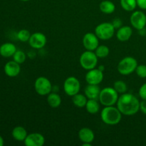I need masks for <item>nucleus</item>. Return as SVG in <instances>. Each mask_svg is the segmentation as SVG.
<instances>
[{
    "mask_svg": "<svg viewBox=\"0 0 146 146\" xmlns=\"http://www.w3.org/2000/svg\"><path fill=\"white\" fill-rule=\"evenodd\" d=\"M117 108L125 115H133L140 110V101L132 94L124 93L118 97Z\"/></svg>",
    "mask_w": 146,
    "mask_h": 146,
    "instance_id": "1",
    "label": "nucleus"
},
{
    "mask_svg": "<svg viewBox=\"0 0 146 146\" xmlns=\"http://www.w3.org/2000/svg\"><path fill=\"white\" fill-rule=\"evenodd\" d=\"M122 115L118 108L113 106H104L101 112V118L103 122L108 125H118L122 119Z\"/></svg>",
    "mask_w": 146,
    "mask_h": 146,
    "instance_id": "2",
    "label": "nucleus"
},
{
    "mask_svg": "<svg viewBox=\"0 0 146 146\" xmlns=\"http://www.w3.org/2000/svg\"><path fill=\"white\" fill-rule=\"evenodd\" d=\"M118 97V93L113 87H106L101 89L98 101L104 106H111L116 104Z\"/></svg>",
    "mask_w": 146,
    "mask_h": 146,
    "instance_id": "3",
    "label": "nucleus"
},
{
    "mask_svg": "<svg viewBox=\"0 0 146 146\" xmlns=\"http://www.w3.org/2000/svg\"><path fill=\"white\" fill-rule=\"evenodd\" d=\"M138 65V61L135 58L132 56H126L119 61L117 69L121 75L128 76L135 72Z\"/></svg>",
    "mask_w": 146,
    "mask_h": 146,
    "instance_id": "4",
    "label": "nucleus"
},
{
    "mask_svg": "<svg viewBox=\"0 0 146 146\" xmlns=\"http://www.w3.org/2000/svg\"><path fill=\"white\" fill-rule=\"evenodd\" d=\"M115 33V29L111 22H103L95 28V34L101 40L106 41L113 38Z\"/></svg>",
    "mask_w": 146,
    "mask_h": 146,
    "instance_id": "5",
    "label": "nucleus"
},
{
    "mask_svg": "<svg viewBox=\"0 0 146 146\" xmlns=\"http://www.w3.org/2000/svg\"><path fill=\"white\" fill-rule=\"evenodd\" d=\"M98 58L94 51L86 50L80 56V65L86 71L93 69L96 68L98 64Z\"/></svg>",
    "mask_w": 146,
    "mask_h": 146,
    "instance_id": "6",
    "label": "nucleus"
},
{
    "mask_svg": "<svg viewBox=\"0 0 146 146\" xmlns=\"http://www.w3.org/2000/svg\"><path fill=\"white\" fill-rule=\"evenodd\" d=\"M34 89L40 96H47L52 91V84L48 78L39 76L34 82Z\"/></svg>",
    "mask_w": 146,
    "mask_h": 146,
    "instance_id": "7",
    "label": "nucleus"
},
{
    "mask_svg": "<svg viewBox=\"0 0 146 146\" xmlns=\"http://www.w3.org/2000/svg\"><path fill=\"white\" fill-rule=\"evenodd\" d=\"M81 89V84L76 77L69 76L66 78L64 83V91L68 96H74L78 94Z\"/></svg>",
    "mask_w": 146,
    "mask_h": 146,
    "instance_id": "8",
    "label": "nucleus"
},
{
    "mask_svg": "<svg viewBox=\"0 0 146 146\" xmlns=\"http://www.w3.org/2000/svg\"><path fill=\"white\" fill-rule=\"evenodd\" d=\"M130 21L133 28L141 30L146 26V15L142 11H135L130 17Z\"/></svg>",
    "mask_w": 146,
    "mask_h": 146,
    "instance_id": "9",
    "label": "nucleus"
},
{
    "mask_svg": "<svg viewBox=\"0 0 146 146\" xmlns=\"http://www.w3.org/2000/svg\"><path fill=\"white\" fill-rule=\"evenodd\" d=\"M28 42L32 48L41 49L46 44L47 38L45 34L43 33L35 32L31 34Z\"/></svg>",
    "mask_w": 146,
    "mask_h": 146,
    "instance_id": "10",
    "label": "nucleus"
},
{
    "mask_svg": "<svg viewBox=\"0 0 146 146\" xmlns=\"http://www.w3.org/2000/svg\"><path fill=\"white\" fill-rule=\"evenodd\" d=\"M86 81L88 84L99 85L104 80V71L98 68H94L88 70L86 74Z\"/></svg>",
    "mask_w": 146,
    "mask_h": 146,
    "instance_id": "11",
    "label": "nucleus"
},
{
    "mask_svg": "<svg viewBox=\"0 0 146 146\" xmlns=\"http://www.w3.org/2000/svg\"><path fill=\"white\" fill-rule=\"evenodd\" d=\"M82 44L86 50L94 51L99 46V38L95 33L88 32L83 37Z\"/></svg>",
    "mask_w": 146,
    "mask_h": 146,
    "instance_id": "12",
    "label": "nucleus"
},
{
    "mask_svg": "<svg viewBox=\"0 0 146 146\" xmlns=\"http://www.w3.org/2000/svg\"><path fill=\"white\" fill-rule=\"evenodd\" d=\"M24 143L27 146H43L45 143V138L39 133H31L27 135Z\"/></svg>",
    "mask_w": 146,
    "mask_h": 146,
    "instance_id": "13",
    "label": "nucleus"
},
{
    "mask_svg": "<svg viewBox=\"0 0 146 146\" xmlns=\"http://www.w3.org/2000/svg\"><path fill=\"white\" fill-rule=\"evenodd\" d=\"M4 73L9 77H16L21 72V66L20 64L13 61H8L4 66Z\"/></svg>",
    "mask_w": 146,
    "mask_h": 146,
    "instance_id": "14",
    "label": "nucleus"
},
{
    "mask_svg": "<svg viewBox=\"0 0 146 146\" xmlns=\"http://www.w3.org/2000/svg\"><path fill=\"white\" fill-rule=\"evenodd\" d=\"M78 138L83 143H92L95 138V135L91 128L84 127L78 131Z\"/></svg>",
    "mask_w": 146,
    "mask_h": 146,
    "instance_id": "15",
    "label": "nucleus"
},
{
    "mask_svg": "<svg viewBox=\"0 0 146 146\" xmlns=\"http://www.w3.org/2000/svg\"><path fill=\"white\" fill-rule=\"evenodd\" d=\"M133 34V30L129 26H122L121 28L118 29L115 33L117 39L120 41H127L131 38Z\"/></svg>",
    "mask_w": 146,
    "mask_h": 146,
    "instance_id": "16",
    "label": "nucleus"
},
{
    "mask_svg": "<svg viewBox=\"0 0 146 146\" xmlns=\"http://www.w3.org/2000/svg\"><path fill=\"white\" fill-rule=\"evenodd\" d=\"M101 89L98 85L88 84L84 89V94L88 99L98 100Z\"/></svg>",
    "mask_w": 146,
    "mask_h": 146,
    "instance_id": "17",
    "label": "nucleus"
},
{
    "mask_svg": "<svg viewBox=\"0 0 146 146\" xmlns=\"http://www.w3.org/2000/svg\"><path fill=\"white\" fill-rule=\"evenodd\" d=\"M17 50V47L12 43H4L0 46V55L4 58H9L13 56Z\"/></svg>",
    "mask_w": 146,
    "mask_h": 146,
    "instance_id": "18",
    "label": "nucleus"
},
{
    "mask_svg": "<svg viewBox=\"0 0 146 146\" xmlns=\"http://www.w3.org/2000/svg\"><path fill=\"white\" fill-rule=\"evenodd\" d=\"M11 135H12L14 139H15L17 141H19V142H21V141H24L28 133H27V130L24 127L17 126L12 130Z\"/></svg>",
    "mask_w": 146,
    "mask_h": 146,
    "instance_id": "19",
    "label": "nucleus"
},
{
    "mask_svg": "<svg viewBox=\"0 0 146 146\" xmlns=\"http://www.w3.org/2000/svg\"><path fill=\"white\" fill-rule=\"evenodd\" d=\"M61 98L56 93L51 92L47 95V103L51 108H56L61 104Z\"/></svg>",
    "mask_w": 146,
    "mask_h": 146,
    "instance_id": "20",
    "label": "nucleus"
},
{
    "mask_svg": "<svg viewBox=\"0 0 146 146\" xmlns=\"http://www.w3.org/2000/svg\"><path fill=\"white\" fill-rule=\"evenodd\" d=\"M99 9L101 12L106 14H111L115 10V6L113 2L109 0H105L100 3Z\"/></svg>",
    "mask_w": 146,
    "mask_h": 146,
    "instance_id": "21",
    "label": "nucleus"
},
{
    "mask_svg": "<svg viewBox=\"0 0 146 146\" xmlns=\"http://www.w3.org/2000/svg\"><path fill=\"white\" fill-rule=\"evenodd\" d=\"M100 102L96 99H88L85 108L90 114H96L100 111Z\"/></svg>",
    "mask_w": 146,
    "mask_h": 146,
    "instance_id": "22",
    "label": "nucleus"
},
{
    "mask_svg": "<svg viewBox=\"0 0 146 146\" xmlns=\"http://www.w3.org/2000/svg\"><path fill=\"white\" fill-rule=\"evenodd\" d=\"M88 101V98L86 96L85 94H77L72 96V102L74 104L75 106L77 108H84L86 105V103Z\"/></svg>",
    "mask_w": 146,
    "mask_h": 146,
    "instance_id": "23",
    "label": "nucleus"
},
{
    "mask_svg": "<svg viewBox=\"0 0 146 146\" xmlns=\"http://www.w3.org/2000/svg\"><path fill=\"white\" fill-rule=\"evenodd\" d=\"M121 7L126 11H133L137 7L136 0H121Z\"/></svg>",
    "mask_w": 146,
    "mask_h": 146,
    "instance_id": "24",
    "label": "nucleus"
},
{
    "mask_svg": "<svg viewBox=\"0 0 146 146\" xmlns=\"http://www.w3.org/2000/svg\"><path fill=\"white\" fill-rule=\"evenodd\" d=\"M95 54H96L97 57L100 58H106L108 56L110 53V49L106 45H99L94 51Z\"/></svg>",
    "mask_w": 146,
    "mask_h": 146,
    "instance_id": "25",
    "label": "nucleus"
},
{
    "mask_svg": "<svg viewBox=\"0 0 146 146\" xmlns=\"http://www.w3.org/2000/svg\"><path fill=\"white\" fill-rule=\"evenodd\" d=\"M113 88L118 93V94H123L124 93L127 92L128 86H127L126 83L125 81L118 80V81H116L113 84Z\"/></svg>",
    "mask_w": 146,
    "mask_h": 146,
    "instance_id": "26",
    "label": "nucleus"
},
{
    "mask_svg": "<svg viewBox=\"0 0 146 146\" xmlns=\"http://www.w3.org/2000/svg\"><path fill=\"white\" fill-rule=\"evenodd\" d=\"M31 35V34H30V31L29 30L21 29L17 32V37L21 42H27V41H29Z\"/></svg>",
    "mask_w": 146,
    "mask_h": 146,
    "instance_id": "27",
    "label": "nucleus"
},
{
    "mask_svg": "<svg viewBox=\"0 0 146 146\" xmlns=\"http://www.w3.org/2000/svg\"><path fill=\"white\" fill-rule=\"evenodd\" d=\"M26 59H27V55L21 50H17V51L13 55V60L19 64L25 62Z\"/></svg>",
    "mask_w": 146,
    "mask_h": 146,
    "instance_id": "28",
    "label": "nucleus"
},
{
    "mask_svg": "<svg viewBox=\"0 0 146 146\" xmlns=\"http://www.w3.org/2000/svg\"><path fill=\"white\" fill-rule=\"evenodd\" d=\"M135 73L140 78H146V65H144V64L138 65L136 69H135Z\"/></svg>",
    "mask_w": 146,
    "mask_h": 146,
    "instance_id": "29",
    "label": "nucleus"
},
{
    "mask_svg": "<svg viewBox=\"0 0 146 146\" xmlns=\"http://www.w3.org/2000/svg\"><path fill=\"white\" fill-rule=\"evenodd\" d=\"M139 96L142 100H146V83L143 84L139 88L138 91Z\"/></svg>",
    "mask_w": 146,
    "mask_h": 146,
    "instance_id": "30",
    "label": "nucleus"
},
{
    "mask_svg": "<svg viewBox=\"0 0 146 146\" xmlns=\"http://www.w3.org/2000/svg\"><path fill=\"white\" fill-rule=\"evenodd\" d=\"M111 23H112V24L113 25L114 28H115V29H118L121 28L122 26H123V25L122 20H121V19H119V18L114 19L113 20V21Z\"/></svg>",
    "mask_w": 146,
    "mask_h": 146,
    "instance_id": "31",
    "label": "nucleus"
},
{
    "mask_svg": "<svg viewBox=\"0 0 146 146\" xmlns=\"http://www.w3.org/2000/svg\"><path fill=\"white\" fill-rule=\"evenodd\" d=\"M137 6L141 9H146V0H136Z\"/></svg>",
    "mask_w": 146,
    "mask_h": 146,
    "instance_id": "32",
    "label": "nucleus"
},
{
    "mask_svg": "<svg viewBox=\"0 0 146 146\" xmlns=\"http://www.w3.org/2000/svg\"><path fill=\"white\" fill-rule=\"evenodd\" d=\"M140 111L146 115V100H143L140 102Z\"/></svg>",
    "mask_w": 146,
    "mask_h": 146,
    "instance_id": "33",
    "label": "nucleus"
},
{
    "mask_svg": "<svg viewBox=\"0 0 146 146\" xmlns=\"http://www.w3.org/2000/svg\"><path fill=\"white\" fill-rule=\"evenodd\" d=\"M4 144V138L0 135V146H3Z\"/></svg>",
    "mask_w": 146,
    "mask_h": 146,
    "instance_id": "34",
    "label": "nucleus"
},
{
    "mask_svg": "<svg viewBox=\"0 0 146 146\" xmlns=\"http://www.w3.org/2000/svg\"><path fill=\"white\" fill-rule=\"evenodd\" d=\"M83 146H91V143H85L82 144Z\"/></svg>",
    "mask_w": 146,
    "mask_h": 146,
    "instance_id": "35",
    "label": "nucleus"
},
{
    "mask_svg": "<svg viewBox=\"0 0 146 146\" xmlns=\"http://www.w3.org/2000/svg\"><path fill=\"white\" fill-rule=\"evenodd\" d=\"M98 68H99L100 70H101L102 71H104V66H100L99 67H98Z\"/></svg>",
    "mask_w": 146,
    "mask_h": 146,
    "instance_id": "36",
    "label": "nucleus"
},
{
    "mask_svg": "<svg viewBox=\"0 0 146 146\" xmlns=\"http://www.w3.org/2000/svg\"><path fill=\"white\" fill-rule=\"evenodd\" d=\"M20 1H30V0H20Z\"/></svg>",
    "mask_w": 146,
    "mask_h": 146,
    "instance_id": "37",
    "label": "nucleus"
}]
</instances>
